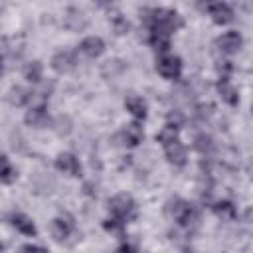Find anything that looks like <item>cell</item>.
I'll return each instance as SVG.
<instances>
[{
  "label": "cell",
  "mask_w": 253,
  "mask_h": 253,
  "mask_svg": "<svg viewBox=\"0 0 253 253\" xmlns=\"http://www.w3.org/2000/svg\"><path fill=\"white\" fill-rule=\"evenodd\" d=\"M45 121V105H36L26 113V123L32 126H40Z\"/></svg>",
  "instance_id": "ac0fdd59"
},
{
  "label": "cell",
  "mask_w": 253,
  "mask_h": 253,
  "mask_svg": "<svg viewBox=\"0 0 253 253\" xmlns=\"http://www.w3.org/2000/svg\"><path fill=\"white\" fill-rule=\"evenodd\" d=\"M113 24H115V30H117V34H125V32L128 30V24H126L123 18H117Z\"/></svg>",
  "instance_id": "cb8c5ba5"
},
{
  "label": "cell",
  "mask_w": 253,
  "mask_h": 253,
  "mask_svg": "<svg viewBox=\"0 0 253 253\" xmlns=\"http://www.w3.org/2000/svg\"><path fill=\"white\" fill-rule=\"evenodd\" d=\"M144 132H142V126L138 123H128L123 130V144L126 146H136L140 140H142Z\"/></svg>",
  "instance_id": "7c38bea8"
},
{
  "label": "cell",
  "mask_w": 253,
  "mask_h": 253,
  "mask_svg": "<svg viewBox=\"0 0 253 253\" xmlns=\"http://www.w3.org/2000/svg\"><path fill=\"white\" fill-rule=\"evenodd\" d=\"M22 253H47V251L43 247H38V245H24Z\"/></svg>",
  "instance_id": "d4e9b609"
},
{
  "label": "cell",
  "mask_w": 253,
  "mask_h": 253,
  "mask_svg": "<svg viewBox=\"0 0 253 253\" xmlns=\"http://www.w3.org/2000/svg\"><path fill=\"white\" fill-rule=\"evenodd\" d=\"M119 253H136V247L132 243H123L121 249H119Z\"/></svg>",
  "instance_id": "484cf974"
},
{
  "label": "cell",
  "mask_w": 253,
  "mask_h": 253,
  "mask_svg": "<svg viewBox=\"0 0 253 253\" xmlns=\"http://www.w3.org/2000/svg\"><path fill=\"white\" fill-rule=\"evenodd\" d=\"M194 146H196V150H200L202 154H210V152L213 150V140H211V136H208V134H198L196 140H194Z\"/></svg>",
  "instance_id": "44dd1931"
},
{
  "label": "cell",
  "mask_w": 253,
  "mask_h": 253,
  "mask_svg": "<svg viewBox=\"0 0 253 253\" xmlns=\"http://www.w3.org/2000/svg\"><path fill=\"white\" fill-rule=\"evenodd\" d=\"M14 178H16V170L10 166L8 156H2V182L4 184H10Z\"/></svg>",
  "instance_id": "603a6c76"
},
{
  "label": "cell",
  "mask_w": 253,
  "mask_h": 253,
  "mask_svg": "<svg viewBox=\"0 0 253 253\" xmlns=\"http://www.w3.org/2000/svg\"><path fill=\"white\" fill-rule=\"evenodd\" d=\"M156 69L166 79H178L182 73V61L176 55H162L156 61Z\"/></svg>",
  "instance_id": "7a4b0ae2"
},
{
  "label": "cell",
  "mask_w": 253,
  "mask_h": 253,
  "mask_svg": "<svg viewBox=\"0 0 253 253\" xmlns=\"http://www.w3.org/2000/svg\"><path fill=\"white\" fill-rule=\"evenodd\" d=\"M55 168L61 170V172H65V174H69V176H79L81 174L79 160L73 154H69V152H63V154H59L55 158Z\"/></svg>",
  "instance_id": "8992f818"
},
{
  "label": "cell",
  "mask_w": 253,
  "mask_h": 253,
  "mask_svg": "<svg viewBox=\"0 0 253 253\" xmlns=\"http://www.w3.org/2000/svg\"><path fill=\"white\" fill-rule=\"evenodd\" d=\"M8 99H10V103H12V105L22 107V105H26L28 101H32V99H34V93H30V91H28V89H24V87H12V91H10Z\"/></svg>",
  "instance_id": "e0dca14e"
},
{
  "label": "cell",
  "mask_w": 253,
  "mask_h": 253,
  "mask_svg": "<svg viewBox=\"0 0 253 253\" xmlns=\"http://www.w3.org/2000/svg\"><path fill=\"white\" fill-rule=\"evenodd\" d=\"M158 142L162 144V146H168L170 142H174V140H178V130H176V126L174 125H166L160 132H158Z\"/></svg>",
  "instance_id": "d6986e66"
},
{
  "label": "cell",
  "mask_w": 253,
  "mask_h": 253,
  "mask_svg": "<svg viewBox=\"0 0 253 253\" xmlns=\"http://www.w3.org/2000/svg\"><path fill=\"white\" fill-rule=\"evenodd\" d=\"M172 215H174V219H176L180 225H188V223H192V219L196 217V211H194V208H192L188 202H184V200H174Z\"/></svg>",
  "instance_id": "277c9868"
},
{
  "label": "cell",
  "mask_w": 253,
  "mask_h": 253,
  "mask_svg": "<svg viewBox=\"0 0 253 253\" xmlns=\"http://www.w3.org/2000/svg\"><path fill=\"white\" fill-rule=\"evenodd\" d=\"M71 221L69 219H63V217H55L53 221H51V233H53V237L57 239V241H63V239H67V235L71 233Z\"/></svg>",
  "instance_id": "9a60e30c"
},
{
  "label": "cell",
  "mask_w": 253,
  "mask_h": 253,
  "mask_svg": "<svg viewBox=\"0 0 253 253\" xmlns=\"http://www.w3.org/2000/svg\"><path fill=\"white\" fill-rule=\"evenodd\" d=\"M79 49H81V53H85L87 57H99V55L105 51V42H103L101 38H97V36H89V38H85V40L81 42Z\"/></svg>",
  "instance_id": "ba28073f"
},
{
  "label": "cell",
  "mask_w": 253,
  "mask_h": 253,
  "mask_svg": "<svg viewBox=\"0 0 253 253\" xmlns=\"http://www.w3.org/2000/svg\"><path fill=\"white\" fill-rule=\"evenodd\" d=\"M109 210L117 219H130L134 217V202L128 194H117L109 200Z\"/></svg>",
  "instance_id": "6da1fadb"
},
{
  "label": "cell",
  "mask_w": 253,
  "mask_h": 253,
  "mask_svg": "<svg viewBox=\"0 0 253 253\" xmlns=\"http://www.w3.org/2000/svg\"><path fill=\"white\" fill-rule=\"evenodd\" d=\"M65 28H69L71 32H79V30H83L85 28V24H87V20H85V16H83V12H79V10H75V8H71L69 12H67V16H65Z\"/></svg>",
  "instance_id": "5bb4252c"
},
{
  "label": "cell",
  "mask_w": 253,
  "mask_h": 253,
  "mask_svg": "<svg viewBox=\"0 0 253 253\" xmlns=\"http://www.w3.org/2000/svg\"><path fill=\"white\" fill-rule=\"evenodd\" d=\"M150 43L156 51H166L170 47V34L160 28H150Z\"/></svg>",
  "instance_id": "4fadbf2b"
},
{
  "label": "cell",
  "mask_w": 253,
  "mask_h": 253,
  "mask_svg": "<svg viewBox=\"0 0 253 253\" xmlns=\"http://www.w3.org/2000/svg\"><path fill=\"white\" fill-rule=\"evenodd\" d=\"M217 91H219L221 99H223L227 105H231V107H235V105H237L239 95H237L235 87L229 83V79H227V77H219V81H217Z\"/></svg>",
  "instance_id": "8fae6325"
},
{
  "label": "cell",
  "mask_w": 253,
  "mask_h": 253,
  "mask_svg": "<svg viewBox=\"0 0 253 253\" xmlns=\"http://www.w3.org/2000/svg\"><path fill=\"white\" fill-rule=\"evenodd\" d=\"M24 77L30 81V83H38L42 79V63L40 61H32L24 67Z\"/></svg>",
  "instance_id": "ffe728a7"
},
{
  "label": "cell",
  "mask_w": 253,
  "mask_h": 253,
  "mask_svg": "<svg viewBox=\"0 0 253 253\" xmlns=\"http://www.w3.org/2000/svg\"><path fill=\"white\" fill-rule=\"evenodd\" d=\"M168 119H170V121H174V126H178V125L182 123V117H180V113H170V115H168Z\"/></svg>",
  "instance_id": "4316f807"
},
{
  "label": "cell",
  "mask_w": 253,
  "mask_h": 253,
  "mask_svg": "<svg viewBox=\"0 0 253 253\" xmlns=\"http://www.w3.org/2000/svg\"><path fill=\"white\" fill-rule=\"evenodd\" d=\"M166 150V158L174 164V166H184L186 164V146L180 140L170 142L168 146H164Z\"/></svg>",
  "instance_id": "9c48e42d"
},
{
  "label": "cell",
  "mask_w": 253,
  "mask_h": 253,
  "mask_svg": "<svg viewBox=\"0 0 253 253\" xmlns=\"http://www.w3.org/2000/svg\"><path fill=\"white\" fill-rule=\"evenodd\" d=\"M215 43H217V49H219L221 53H235V51L241 47L243 40H241V36H239L237 32H225L223 36L217 38Z\"/></svg>",
  "instance_id": "5b68a950"
},
{
  "label": "cell",
  "mask_w": 253,
  "mask_h": 253,
  "mask_svg": "<svg viewBox=\"0 0 253 253\" xmlns=\"http://www.w3.org/2000/svg\"><path fill=\"white\" fill-rule=\"evenodd\" d=\"M208 12H210V16L213 18L215 24H229L233 20V10L227 4H223V2L210 4L208 6Z\"/></svg>",
  "instance_id": "52a82bcc"
},
{
  "label": "cell",
  "mask_w": 253,
  "mask_h": 253,
  "mask_svg": "<svg viewBox=\"0 0 253 253\" xmlns=\"http://www.w3.org/2000/svg\"><path fill=\"white\" fill-rule=\"evenodd\" d=\"M245 219H247V221H249V223H253V208H251V210H247V211H245Z\"/></svg>",
  "instance_id": "83f0119b"
},
{
  "label": "cell",
  "mask_w": 253,
  "mask_h": 253,
  "mask_svg": "<svg viewBox=\"0 0 253 253\" xmlns=\"http://www.w3.org/2000/svg\"><path fill=\"white\" fill-rule=\"evenodd\" d=\"M10 223H12L20 233H24V235H36V225H34V221H32L28 215L20 213V211H14V213L10 215Z\"/></svg>",
  "instance_id": "30bf717a"
},
{
  "label": "cell",
  "mask_w": 253,
  "mask_h": 253,
  "mask_svg": "<svg viewBox=\"0 0 253 253\" xmlns=\"http://www.w3.org/2000/svg\"><path fill=\"white\" fill-rule=\"evenodd\" d=\"M75 53L69 51V49H61L57 51L53 57H51V67L57 71V73H67L75 67Z\"/></svg>",
  "instance_id": "3957f363"
},
{
  "label": "cell",
  "mask_w": 253,
  "mask_h": 253,
  "mask_svg": "<svg viewBox=\"0 0 253 253\" xmlns=\"http://www.w3.org/2000/svg\"><path fill=\"white\" fill-rule=\"evenodd\" d=\"M251 111H253V107H251Z\"/></svg>",
  "instance_id": "f1b7e54d"
},
{
  "label": "cell",
  "mask_w": 253,
  "mask_h": 253,
  "mask_svg": "<svg viewBox=\"0 0 253 253\" xmlns=\"http://www.w3.org/2000/svg\"><path fill=\"white\" fill-rule=\"evenodd\" d=\"M125 107H126V111H130L136 119H144V117H146V103H144L140 97H134V95L126 97V99H125Z\"/></svg>",
  "instance_id": "2e32d148"
},
{
  "label": "cell",
  "mask_w": 253,
  "mask_h": 253,
  "mask_svg": "<svg viewBox=\"0 0 253 253\" xmlns=\"http://www.w3.org/2000/svg\"><path fill=\"white\" fill-rule=\"evenodd\" d=\"M213 211L219 215V217H233L235 215V208L231 202H217L213 206Z\"/></svg>",
  "instance_id": "7402d4cb"
}]
</instances>
